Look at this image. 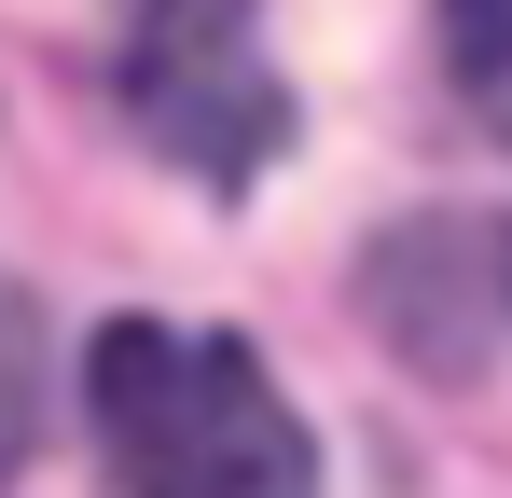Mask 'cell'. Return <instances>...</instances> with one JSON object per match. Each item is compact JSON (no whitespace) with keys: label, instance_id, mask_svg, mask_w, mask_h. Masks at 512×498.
Instances as JSON below:
<instances>
[{"label":"cell","instance_id":"cell-1","mask_svg":"<svg viewBox=\"0 0 512 498\" xmlns=\"http://www.w3.org/2000/svg\"><path fill=\"white\" fill-rule=\"evenodd\" d=\"M84 402L111 443L125 498H319L305 415L277 402L236 332H180V319H111L84 346Z\"/></svg>","mask_w":512,"mask_h":498},{"label":"cell","instance_id":"cell-2","mask_svg":"<svg viewBox=\"0 0 512 498\" xmlns=\"http://www.w3.org/2000/svg\"><path fill=\"white\" fill-rule=\"evenodd\" d=\"M125 111L208 194L263 180L291 153V83L263 56V0H139V28H125Z\"/></svg>","mask_w":512,"mask_h":498},{"label":"cell","instance_id":"cell-3","mask_svg":"<svg viewBox=\"0 0 512 498\" xmlns=\"http://www.w3.org/2000/svg\"><path fill=\"white\" fill-rule=\"evenodd\" d=\"M443 70L485 111V139L512 153V0H443Z\"/></svg>","mask_w":512,"mask_h":498},{"label":"cell","instance_id":"cell-4","mask_svg":"<svg viewBox=\"0 0 512 498\" xmlns=\"http://www.w3.org/2000/svg\"><path fill=\"white\" fill-rule=\"evenodd\" d=\"M28 429H42V346H28V305L0 291V485L28 471Z\"/></svg>","mask_w":512,"mask_h":498},{"label":"cell","instance_id":"cell-5","mask_svg":"<svg viewBox=\"0 0 512 498\" xmlns=\"http://www.w3.org/2000/svg\"><path fill=\"white\" fill-rule=\"evenodd\" d=\"M499 305H512V236H499Z\"/></svg>","mask_w":512,"mask_h":498}]
</instances>
